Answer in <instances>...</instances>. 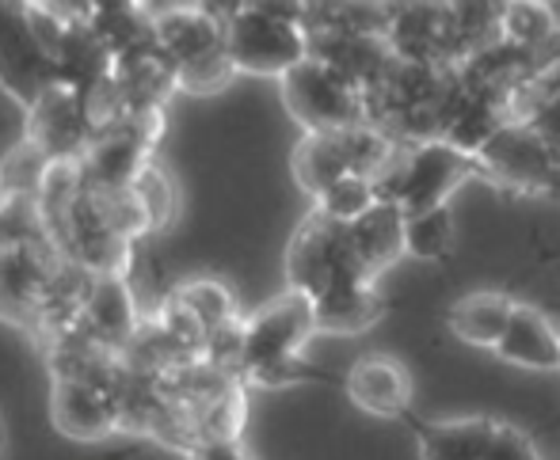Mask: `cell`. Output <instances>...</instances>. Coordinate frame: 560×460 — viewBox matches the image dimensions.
<instances>
[{
  "instance_id": "obj_31",
  "label": "cell",
  "mask_w": 560,
  "mask_h": 460,
  "mask_svg": "<svg viewBox=\"0 0 560 460\" xmlns=\"http://www.w3.org/2000/svg\"><path fill=\"white\" fill-rule=\"evenodd\" d=\"M172 300H179V305H184L187 312L207 328V335L214 328H222V323L241 316L236 312L233 293H229L222 282H214V278H191V282H179L176 293H172Z\"/></svg>"
},
{
  "instance_id": "obj_26",
  "label": "cell",
  "mask_w": 560,
  "mask_h": 460,
  "mask_svg": "<svg viewBox=\"0 0 560 460\" xmlns=\"http://www.w3.org/2000/svg\"><path fill=\"white\" fill-rule=\"evenodd\" d=\"M313 308H317V331H332V335H359V331L374 328L385 312L377 285L370 278L339 285V290L313 300Z\"/></svg>"
},
{
  "instance_id": "obj_22",
  "label": "cell",
  "mask_w": 560,
  "mask_h": 460,
  "mask_svg": "<svg viewBox=\"0 0 560 460\" xmlns=\"http://www.w3.org/2000/svg\"><path fill=\"white\" fill-rule=\"evenodd\" d=\"M495 358L511 362V366L523 369H560V335L553 331V323L530 305H515L508 331L495 343Z\"/></svg>"
},
{
  "instance_id": "obj_35",
  "label": "cell",
  "mask_w": 560,
  "mask_h": 460,
  "mask_svg": "<svg viewBox=\"0 0 560 460\" xmlns=\"http://www.w3.org/2000/svg\"><path fill=\"white\" fill-rule=\"evenodd\" d=\"M236 73H241V69H236L233 58H229V46H222V50L202 54V58L184 61V66H179V92L218 95L236 81Z\"/></svg>"
},
{
  "instance_id": "obj_20",
  "label": "cell",
  "mask_w": 560,
  "mask_h": 460,
  "mask_svg": "<svg viewBox=\"0 0 560 460\" xmlns=\"http://www.w3.org/2000/svg\"><path fill=\"white\" fill-rule=\"evenodd\" d=\"M54 66H58V84H69V89L89 95L96 84H104L112 76L115 54L100 38V31L89 20H81L66 27L58 54H54Z\"/></svg>"
},
{
  "instance_id": "obj_41",
  "label": "cell",
  "mask_w": 560,
  "mask_h": 460,
  "mask_svg": "<svg viewBox=\"0 0 560 460\" xmlns=\"http://www.w3.org/2000/svg\"><path fill=\"white\" fill-rule=\"evenodd\" d=\"M199 8L214 15L218 23H229V20H236L244 8H248V0H199Z\"/></svg>"
},
{
  "instance_id": "obj_2",
  "label": "cell",
  "mask_w": 560,
  "mask_h": 460,
  "mask_svg": "<svg viewBox=\"0 0 560 460\" xmlns=\"http://www.w3.org/2000/svg\"><path fill=\"white\" fill-rule=\"evenodd\" d=\"M317 335V308L302 290H287L244 320V385L282 388L298 380H320V373L302 358Z\"/></svg>"
},
{
  "instance_id": "obj_21",
  "label": "cell",
  "mask_w": 560,
  "mask_h": 460,
  "mask_svg": "<svg viewBox=\"0 0 560 460\" xmlns=\"http://www.w3.org/2000/svg\"><path fill=\"white\" fill-rule=\"evenodd\" d=\"M515 305L508 293L500 290H477L465 293L450 305L446 323L454 331V339H462L465 346H480V351H495V343L508 331L511 316H515Z\"/></svg>"
},
{
  "instance_id": "obj_34",
  "label": "cell",
  "mask_w": 560,
  "mask_h": 460,
  "mask_svg": "<svg viewBox=\"0 0 560 460\" xmlns=\"http://www.w3.org/2000/svg\"><path fill=\"white\" fill-rule=\"evenodd\" d=\"M130 190L138 194L141 210L149 217V233H164L168 221L176 217V187L164 176V168L156 161H149L138 176L130 179Z\"/></svg>"
},
{
  "instance_id": "obj_14",
  "label": "cell",
  "mask_w": 560,
  "mask_h": 460,
  "mask_svg": "<svg viewBox=\"0 0 560 460\" xmlns=\"http://www.w3.org/2000/svg\"><path fill=\"white\" fill-rule=\"evenodd\" d=\"M50 418L66 438L104 441L122 430L118 385L92 377H50Z\"/></svg>"
},
{
  "instance_id": "obj_36",
  "label": "cell",
  "mask_w": 560,
  "mask_h": 460,
  "mask_svg": "<svg viewBox=\"0 0 560 460\" xmlns=\"http://www.w3.org/2000/svg\"><path fill=\"white\" fill-rule=\"evenodd\" d=\"M523 122H530L534 130L541 133V138L549 141V145L560 153V84H557V76L549 84H541L538 92L526 99V107H523Z\"/></svg>"
},
{
  "instance_id": "obj_32",
  "label": "cell",
  "mask_w": 560,
  "mask_h": 460,
  "mask_svg": "<svg viewBox=\"0 0 560 460\" xmlns=\"http://www.w3.org/2000/svg\"><path fill=\"white\" fill-rule=\"evenodd\" d=\"M405 248H408V256L423 259V263L446 259L450 248H454V217H450V205L412 213L405 225Z\"/></svg>"
},
{
  "instance_id": "obj_6",
  "label": "cell",
  "mask_w": 560,
  "mask_h": 460,
  "mask_svg": "<svg viewBox=\"0 0 560 460\" xmlns=\"http://www.w3.org/2000/svg\"><path fill=\"white\" fill-rule=\"evenodd\" d=\"M480 179L511 194H560V153L530 122L500 126L477 153Z\"/></svg>"
},
{
  "instance_id": "obj_29",
  "label": "cell",
  "mask_w": 560,
  "mask_h": 460,
  "mask_svg": "<svg viewBox=\"0 0 560 460\" xmlns=\"http://www.w3.org/2000/svg\"><path fill=\"white\" fill-rule=\"evenodd\" d=\"M50 156L31 138H20L0 161V198H38L46 176H50Z\"/></svg>"
},
{
  "instance_id": "obj_8",
  "label": "cell",
  "mask_w": 560,
  "mask_h": 460,
  "mask_svg": "<svg viewBox=\"0 0 560 460\" xmlns=\"http://www.w3.org/2000/svg\"><path fill=\"white\" fill-rule=\"evenodd\" d=\"M385 38L393 54L412 66L462 69V61L469 58L450 0H400Z\"/></svg>"
},
{
  "instance_id": "obj_42",
  "label": "cell",
  "mask_w": 560,
  "mask_h": 460,
  "mask_svg": "<svg viewBox=\"0 0 560 460\" xmlns=\"http://www.w3.org/2000/svg\"><path fill=\"white\" fill-rule=\"evenodd\" d=\"M130 4H138V0H92L96 12H115V8H130Z\"/></svg>"
},
{
  "instance_id": "obj_7",
  "label": "cell",
  "mask_w": 560,
  "mask_h": 460,
  "mask_svg": "<svg viewBox=\"0 0 560 460\" xmlns=\"http://www.w3.org/2000/svg\"><path fill=\"white\" fill-rule=\"evenodd\" d=\"M282 107L290 110L305 133H325V130H347V126L366 122V99L362 89L351 84L343 73L317 58H305L282 76Z\"/></svg>"
},
{
  "instance_id": "obj_18",
  "label": "cell",
  "mask_w": 560,
  "mask_h": 460,
  "mask_svg": "<svg viewBox=\"0 0 560 460\" xmlns=\"http://www.w3.org/2000/svg\"><path fill=\"white\" fill-rule=\"evenodd\" d=\"M405 225H408L405 210L393 198H377L362 217L351 221L354 251H359V263L366 267L370 278H382L400 256H408Z\"/></svg>"
},
{
  "instance_id": "obj_5",
  "label": "cell",
  "mask_w": 560,
  "mask_h": 460,
  "mask_svg": "<svg viewBox=\"0 0 560 460\" xmlns=\"http://www.w3.org/2000/svg\"><path fill=\"white\" fill-rule=\"evenodd\" d=\"M287 278L290 290H302L305 297H325L339 285L366 282V267L359 263V251L351 240V221H336L328 213L313 210L298 225L287 248ZM377 282V278H370Z\"/></svg>"
},
{
  "instance_id": "obj_17",
  "label": "cell",
  "mask_w": 560,
  "mask_h": 460,
  "mask_svg": "<svg viewBox=\"0 0 560 460\" xmlns=\"http://www.w3.org/2000/svg\"><path fill=\"white\" fill-rule=\"evenodd\" d=\"M310 58L332 66L351 84L370 89L377 76L397 58L385 35H366V31H336V35H310Z\"/></svg>"
},
{
  "instance_id": "obj_28",
  "label": "cell",
  "mask_w": 560,
  "mask_h": 460,
  "mask_svg": "<svg viewBox=\"0 0 560 460\" xmlns=\"http://www.w3.org/2000/svg\"><path fill=\"white\" fill-rule=\"evenodd\" d=\"M500 38L526 50H549L560 43V20L549 0H508L500 15Z\"/></svg>"
},
{
  "instance_id": "obj_9",
  "label": "cell",
  "mask_w": 560,
  "mask_h": 460,
  "mask_svg": "<svg viewBox=\"0 0 560 460\" xmlns=\"http://www.w3.org/2000/svg\"><path fill=\"white\" fill-rule=\"evenodd\" d=\"M61 251L50 236L35 240H0V320L35 335L46 293L61 267Z\"/></svg>"
},
{
  "instance_id": "obj_25",
  "label": "cell",
  "mask_w": 560,
  "mask_h": 460,
  "mask_svg": "<svg viewBox=\"0 0 560 460\" xmlns=\"http://www.w3.org/2000/svg\"><path fill=\"white\" fill-rule=\"evenodd\" d=\"M156 23V38H161L164 50L176 58V66L195 61L202 54H214L225 46V23H218L210 12H202L199 4L187 8H172L164 15H153Z\"/></svg>"
},
{
  "instance_id": "obj_13",
  "label": "cell",
  "mask_w": 560,
  "mask_h": 460,
  "mask_svg": "<svg viewBox=\"0 0 560 460\" xmlns=\"http://www.w3.org/2000/svg\"><path fill=\"white\" fill-rule=\"evenodd\" d=\"M92 110L89 95L69 89V84H50L27 107V133L50 161H81L92 145Z\"/></svg>"
},
{
  "instance_id": "obj_43",
  "label": "cell",
  "mask_w": 560,
  "mask_h": 460,
  "mask_svg": "<svg viewBox=\"0 0 560 460\" xmlns=\"http://www.w3.org/2000/svg\"><path fill=\"white\" fill-rule=\"evenodd\" d=\"M454 4H480V8H503L508 0H454Z\"/></svg>"
},
{
  "instance_id": "obj_23",
  "label": "cell",
  "mask_w": 560,
  "mask_h": 460,
  "mask_svg": "<svg viewBox=\"0 0 560 460\" xmlns=\"http://www.w3.org/2000/svg\"><path fill=\"white\" fill-rule=\"evenodd\" d=\"M156 236L161 233H145L138 236V240L130 244V256H126L122 263V282L126 290H130L133 305H138L141 320H153V316H161V308L172 300V293H176V278L168 274V267H164V256L161 248H156Z\"/></svg>"
},
{
  "instance_id": "obj_39",
  "label": "cell",
  "mask_w": 560,
  "mask_h": 460,
  "mask_svg": "<svg viewBox=\"0 0 560 460\" xmlns=\"http://www.w3.org/2000/svg\"><path fill=\"white\" fill-rule=\"evenodd\" d=\"M187 460H252V457L241 446V438H214V441H202L199 449H191Z\"/></svg>"
},
{
  "instance_id": "obj_12",
  "label": "cell",
  "mask_w": 560,
  "mask_h": 460,
  "mask_svg": "<svg viewBox=\"0 0 560 460\" xmlns=\"http://www.w3.org/2000/svg\"><path fill=\"white\" fill-rule=\"evenodd\" d=\"M50 84H58V66L31 27L27 0H0V89L31 107Z\"/></svg>"
},
{
  "instance_id": "obj_1",
  "label": "cell",
  "mask_w": 560,
  "mask_h": 460,
  "mask_svg": "<svg viewBox=\"0 0 560 460\" xmlns=\"http://www.w3.org/2000/svg\"><path fill=\"white\" fill-rule=\"evenodd\" d=\"M457 95V69L412 66V61L393 58L389 69L377 76L370 89H362L366 99V122L393 138L397 145L443 138L450 103Z\"/></svg>"
},
{
  "instance_id": "obj_38",
  "label": "cell",
  "mask_w": 560,
  "mask_h": 460,
  "mask_svg": "<svg viewBox=\"0 0 560 460\" xmlns=\"http://www.w3.org/2000/svg\"><path fill=\"white\" fill-rule=\"evenodd\" d=\"M248 8L279 23H305V0H248Z\"/></svg>"
},
{
  "instance_id": "obj_27",
  "label": "cell",
  "mask_w": 560,
  "mask_h": 460,
  "mask_svg": "<svg viewBox=\"0 0 560 460\" xmlns=\"http://www.w3.org/2000/svg\"><path fill=\"white\" fill-rule=\"evenodd\" d=\"M397 4L389 0H305V35H336V31H366L385 35Z\"/></svg>"
},
{
  "instance_id": "obj_3",
  "label": "cell",
  "mask_w": 560,
  "mask_h": 460,
  "mask_svg": "<svg viewBox=\"0 0 560 460\" xmlns=\"http://www.w3.org/2000/svg\"><path fill=\"white\" fill-rule=\"evenodd\" d=\"M472 176H480L477 156L446 138H431L400 149L393 168L377 179V194L393 198L405 210V217H412V213L446 205L454 190L465 187V179Z\"/></svg>"
},
{
  "instance_id": "obj_10",
  "label": "cell",
  "mask_w": 560,
  "mask_h": 460,
  "mask_svg": "<svg viewBox=\"0 0 560 460\" xmlns=\"http://www.w3.org/2000/svg\"><path fill=\"white\" fill-rule=\"evenodd\" d=\"M229 58L241 73L252 76H287L294 66L310 58V35L298 23H279L244 8L236 20L225 23Z\"/></svg>"
},
{
  "instance_id": "obj_37",
  "label": "cell",
  "mask_w": 560,
  "mask_h": 460,
  "mask_svg": "<svg viewBox=\"0 0 560 460\" xmlns=\"http://www.w3.org/2000/svg\"><path fill=\"white\" fill-rule=\"evenodd\" d=\"M488 460H541V457H538V449H534V441L526 438L518 426L500 423V426H495L492 457H488Z\"/></svg>"
},
{
  "instance_id": "obj_44",
  "label": "cell",
  "mask_w": 560,
  "mask_h": 460,
  "mask_svg": "<svg viewBox=\"0 0 560 460\" xmlns=\"http://www.w3.org/2000/svg\"><path fill=\"white\" fill-rule=\"evenodd\" d=\"M549 4H553V12H557V20H560V0H549Z\"/></svg>"
},
{
  "instance_id": "obj_16",
  "label": "cell",
  "mask_w": 560,
  "mask_h": 460,
  "mask_svg": "<svg viewBox=\"0 0 560 460\" xmlns=\"http://www.w3.org/2000/svg\"><path fill=\"white\" fill-rule=\"evenodd\" d=\"M112 81L118 89V99H122L126 115H133V110H153V107H164L172 92H179V66L161 46V38H156V43L141 46V50L115 58Z\"/></svg>"
},
{
  "instance_id": "obj_30",
  "label": "cell",
  "mask_w": 560,
  "mask_h": 460,
  "mask_svg": "<svg viewBox=\"0 0 560 460\" xmlns=\"http://www.w3.org/2000/svg\"><path fill=\"white\" fill-rule=\"evenodd\" d=\"M89 23L100 31V38L112 46L115 58L156 43V23H153V15L141 8V0L130 8H115V12H92Z\"/></svg>"
},
{
  "instance_id": "obj_33",
  "label": "cell",
  "mask_w": 560,
  "mask_h": 460,
  "mask_svg": "<svg viewBox=\"0 0 560 460\" xmlns=\"http://www.w3.org/2000/svg\"><path fill=\"white\" fill-rule=\"evenodd\" d=\"M377 198H382L377 194V179L351 172V176H339L336 184H328L320 190V194L313 198V210L328 213V217H336V221H354V217H362Z\"/></svg>"
},
{
  "instance_id": "obj_40",
  "label": "cell",
  "mask_w": 560,
  "mask_h": 460,
  "mask_svg": "<svg viewBox=\"0 0 560 460\" xmlns=\"http://www.w3.org/2000/svg\"><path fill=\"white\" fill-rule=\"evenodd\" d=\"M43 8H50L58 20H66V23H81V20H92V0H38Z\"/></svg>"
},
{
  "instance_id": "obj_15",
  "label": "cell",
  "mask_w": 560,
  "mask_h": 460,
  "mask_svg": "<svg viewBox=\"0 0 560 460\" xmlns=\"http://www.w3.org/2000/svg\"><path fill=\"white\" fill-rule=\"evenodd\" d=\"M347 400L374 418H408L412 411V377L389 354H362L343 377Z\"/></svg>"
},
{
  "instance_id": "obj_24",
  "label": "cell",
  "mask_w": 560,
  "mask_h": 460,
  "mask_svg": "<svg viewBox=\"0 0 560 460\" xmlns=\"http://www.w3.org/2000/svg\"><path fill=\"white\" fill-rule=\"evenodd\" d=\"M495 418H446V423H420V460H488L495 441Z\"/></svg>"
},
{
  "instance_id": "obj_19",
  "label": "cell",
  "mask_w": 560,
  "mask_h": 460,
  "mask_svg": "<svg viewBox=\"0 0 560 460\" xmlns=\"http://www.w3.org/2000/svg\"><path fill=\"white\" fill-rule=\"evenodd\" d=\"M81 323L96 343L112 346V351H122L130 343L141 323V312L133 305L130 290H126L122 274H96L89 300H84Z\"/></svg>"
},
{
  "instance_id": "obj_4",
  "label": "cell",
  "mask_w": 560,
  "mask_h": 460,
  "mask_svg": "<svg viewBox=\"0 0 560 460\" xmlns=\"http://www.w3.org/2000/svg\"><path fill=\"white\" fill-rule=\"evenodd\" d=\"M400 149L393 138H385L382 130H374L370 122L347 126V130H325V133H305L294 145V179L310 198H317L328 184H336L339 176H374L382 179L393 168V161L400 156Z\"/></svg>"
},
{
  "instance_id": "obj_11",
  "label": "cell",
  "mask_w": 560,
  "mask_h": 460,
  "mask_svg": "<svg viewBox=\"0 0 560 460\" xmlns=\"http://www.w3.org/2000/svg\"><path fill=\"white\" fill-rule=\"evenodd\" d=\"M164 133V107L153 110H133V115L118 118L92 133L89 153L81 156L84 176L96 184L130 187V179L153 161V149Z\"/></svg>"
}]
</instances>
